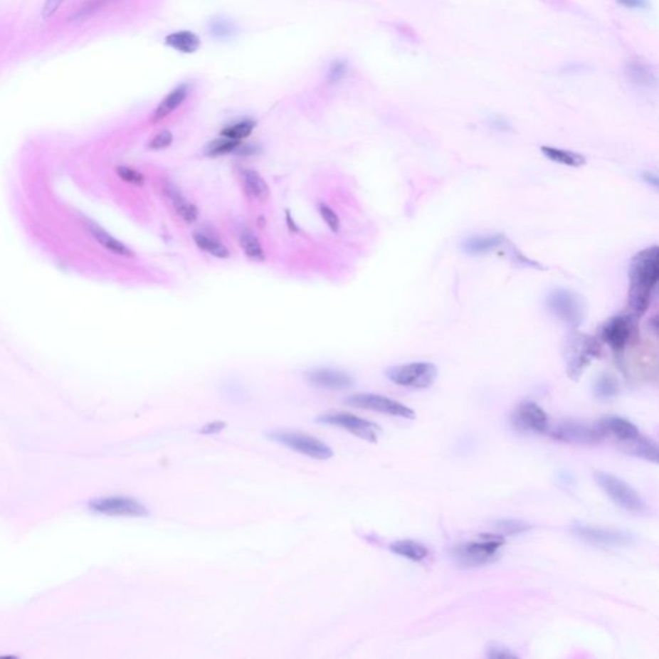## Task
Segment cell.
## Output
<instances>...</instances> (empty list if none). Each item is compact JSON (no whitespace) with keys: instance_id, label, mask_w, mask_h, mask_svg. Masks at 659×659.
I'll return each mask as SVG.
<instances>
[{"instance_id":"1","label":"cell","mask_w":659,"mask_h":659,"mask_svg":"<svg viewBox=\"0 0 659 659\" xmlns=\"http://www.w3.org/2000/svg\"><path fill=\"white\" fill-rule=\"evenodd\" d=\"M659 277L658 246L636 253L628 268V308L635 318L644 316L652 303Z\"/></svg>"},{"instance_id":"2","label":"cell","mask_w":659,"mask_h":659,"mask_svg":"<svg viewBox=\"0 0 659 659\" xmlns=\"http://www.w3.org/2000/svg\"><path fill=\"white\" fill-rule=\"evenodd\" d=\"M601 345L596 337L579 329H571L562 343V356L568 376L577 381L594 359L600 356Z\"/></svg>"},{"instance_id":"3","label":"cell","mask_w":659,"mask_h":659,"mask_svg":"<svg viewBox=\"0 0 659 659\" xmlns=\"http://www.w3.org/2000/svg\"><path fill=\"white\" fill-rule=\"evenodd\" d=\"M502 534H479L477 539L458 545L452 550L456 563L465 568H474L493 563L498 558V552L504 546Z\"/></svg>"},{"instance_id":"4","label":"cell","mask_w":659,"mask_h":659,"mask_svg":"<svg viewBox=\"0 0 659 659\" xmlns=\"http://www.w3.org/2000/svg\"><path fill=\"white\" fill-rule=\"evenodd\" d=\"M546 308L569 329H579L584 322L586 305L584 299L572 290L554 289L546 296Z\"/></svg>"},{"instance_id":"5","label":"cell","mask_w":659,"mask_h":659,"mask_svg":"<svg viewBox=\"0 0 659 659\" xmlns=\"http://www.w3.org/2000/svg\"><path fill=\"white\" fill-rule=\"evenodd\" d=\"M594 479L606 496L621 509L633 514H643L648 510L646 502L640 496L639 492L635 491L631 485H627L622 479L604 471H595Z\"/></svg>"},{"instance_id":"6","label":"cell","mask_w":659,"mask_h":659,"mask_svg":"<svg viewBox=\"0 0 659 659\" xmlns=\"http://www.w3.org/2000/svg\"><path fill=\"white\" fill-rule=\"evenodd\" d=\"M385 374L391 383L411 389H426L438 379L437 366L431 362L399 364L388 369Z\"/></svg>"},{"instance_id":"7","label":"cell","mask_w":659,"mask_h":659,"mask_svg":"<svg viewBox=\"0 0 659 659\" xmlns=\"http://www.w3.org/2000/svg\"><path fill=\"white\" fill-rule=\"evenodd\" d=\"M638 318L631 313H621L611 317L600 329V339L614 353H622L636 335Z\"/></svg>"},{"instance_id":"8","label":"cell","mask_w":659,"mask_h":659,"mask_svg":"<svg viewBox=\"0 0 659 659\" xmlns=\"http://www.w3.org/2000/svg\"><path fill=\"white\" fill-rule=\"evenodd\" d=\"M269 439L277 443L289 447L291 450L300 452L312 458L327 460L332 458V451L327 444L317 438L310 437L307 434L292 433V431H270L267 434Z\"/></svg>"},{"instance_id":"9","label":"cell","mask_w":659,"mask_h":659,"mask_svg":"<svg viewBox=\"0 0 659 659\" xmlns=\"http://www.w3.org/2000/svg\"><path fill=\"white\" fill-rule=\"evenodd\" d=\"M317 421L321 424L334 425V426L343 428L345 431L354 434L356 437L371 442V443H376L379 434L381 433V428L379 425L374 424L361 417L354 416L350 413H343V412L326 413V415L318 417Z\"/></svg>"},{"instance_id":"10","label":"cell","mask_w":659,"mask_h":659,"mask_svg":"<svg viewBox=\"0 0 659 659\" xmlns=\"http://www.w3.org/2000/svg\"><path fill=\"white\" fill-rule=\"evenodd\" d=\"M345 402L357 408L376 411V412L386 413L391 416L415 418V411L411 410L410 407L391 398L384 397L379 394H371V393L354 394V396L347 398Z\"/></svg>"},{"instance_id":"11","label":"cell","mask_w":659,"mask_h":659,"mask_svg":"<svg viewBox=\"0 0 659 659\" xmlns=\"http://www.w3.org/2000/svg\"><path fill=\"white\" fill-rule=\"evenodd\" d=\"M572 531L577 537L592 545L622 547L631 545L633 536L623 531H614L606 528H596L582 523H573Z\"/></svg>"},{"instance_id":"12","label":"cell","mask_w":659,"mask_h":659,"mask_svg":"<svg viewBox=\"0 0 659 659\" xmlns=\"http://www.w3.org/2000/svg\"><path fill=\"white\" fill-rule=\"evenodd\" d=\"M90 510L108 517H146V506L129 497L97 498L89 502Z\"/></svg>"},{"instance_id":"13","label":"cell","mask_w":659,"mask_h":659,"mask_svg":"<svg viewBox=\"0 0 659 659\" xmlns=\"http://www.w3.org/2000/svg\"><path fill=\"white\" fill-rule=\"evenodd\" d=\"M512 424L520 431H529L544 434L549 431V416L545 410L536 402L524 401L512 412Z\"/></svg>"},{"instance_id":"14","label":"cell","mask_w":659,"mask_h":659,"mask_svg":"<svg viewBox=\"0 0 659 659\" xmlns=\"http://www.w3.org/2000/svg\"><path fill=\"white\" fill-rule=\"evenodd\" d=\"M555 441L564 443L595 444L604 438L595 426H587L577 421H563L550 433Z\"/></svg>"},{"instance_id":"15","label":"cell","mask_w":659,"mask_h":659,"mask_svg":"<svg viewBox=\"0 0 659 659\" xmlns=\"http://www.w3.org/2000/svg\"><path fill=\"white\" fill-rule=\"evenodd\" d=\"M600 436L603 438H616L619 442L631 443L635 439L640 437V431L636 425L631 421L626 420L623 417L608 416L599 420L595 425Z\"/></svg>"},{"instance_id":"16","label":"cell","mask_w":659,"mask_h":659,"mask_svg":"<svg viewBox=\"0 0 659 659\" xmlns=\"http://www.w3.org/2000/svg\"><path fill=\"white\" fill-rule=\"evenodd\" d=\"M307 379L312 385L330 391H343L350 388L354 380L348 372L332 369H318L307 374Z\"/></svg>"},{"instance_id":"17","label":"cell","mask_w":659,"mask_h":659,"mask_svg":"<svg viewBox=\"0 0 659 659\" xmlns=\"http://www.w3.org/2000/svg\"><path fill=\"white\" fill-rule=\"evenodd\" d=\"M189 95V83H182L179 85L169 92L168 95H165V98L162 100L159 106L156 107L154 114L151 116V122L156 124V122H160L168 117L169 115L173 114L175 110L178 107H181L184 101L187 100V97Z\"/></svg>"},{"instance_id":"18","label":"cell","mask_w":659,"mask_h":659,"mask_svg":"<svg viewBox=\"0 0 659 659\" xmlns=\"http://www.w3.org/2000/svg\"><path fill=\"white\" fill-rule=\"evenodd\" d=\"M509 240L502 235L474 236L463 243V250L469 255H485L497 251Z\"/></svg>"},{"instance_id":"19","label":"cell","mask_w":659,"mask_h":659,"mask_svg":"<svg viewBox=\"0 0 659 659\" xmlns=\"http://www.w3.org/2000/svg\"><path fill=\"white\" fill-rule=\"evenodd\" d=\"M85 227H87L88 233L92 236L103 249L107 250L115 255L133 256V251L129 249L127 245H124L122 241L115 238L114 236L110 235L106 229L102 228L101 226L88 221L85 223Z\"/></svg>"},{"instance_id":"20","label":"cell","mask_w":659,"mask_h":659,"mask_svg":"<svg viewBox=\"0 0 659 659\" xmlns=\"http://www.w3.org/2000/svg\"><path fill=\"white\" fill-rule=\"evenodd\" d=\"M165 44L179 53L191 54L200 49L201 41L195 33L189 30H181L167 35Z\"/></svg>"},{"instance_id":"21","label":"cell","mask_w":659,"mask_h":659,"mask_svg":"<svg viewBox=\"0 0 659 659\" xmlns=\"http://www.w3.org/2000/svg\"><path fill=\"white\" fill-rule=\"evenodd\" d=\"M165 194H167L169 200L172 202L175 213L178 214L181 219H183L186 223L195 222L197 216H199V210L194 204H191L183 197L182 194L179 192V189H175L173 184H168L165 187Z\"/></svg>"},{"instance_id":"22","label":"cell","mask_w":659,"mask_h":659,"mask_svg":"<svg viewBox=\"0 0 659 659\" xmlns=\"http://www.w3.org/2000/svg\"><path fill=\"white\" fill-rule=\"evenodd\" d=\"M243 184L245 192L259 201H264L269 195V187L262 175L253 169H245L243 172Z\"/></svg>"},{"instance_id":"23","label":"cell","mask_w":659,"mask_h":659,"mask_svg":"<svg viewBox=\"0 0 659 659\" xmlns=\"http://www.w3.org/2000/svg\"><path fill=\"white\" fill-rule=\"evenodd\" d=\"M541 152L547 157L550 162H558L565 167L571 168H581L586 164L585 156L573 152L569 149H563V148L550 147V146H542Z\"/></svg>"},{"instance_id":"24","label":"cell","mask_w":659,"mask_h":659,"mask_svg":"<svg viewBox=\"0 0 659 659\" xmlns=\"http://www.w3.org/2000/svg\"><path fill=\"white\" fill-rule=\"evenodd\" d=\"M626 75L638 87L650 88L655 84V75L652 68L643 62H628L626 66Z\"/></svg>"},{"instance_id":"25","label":"cell","mask_w":659,"mask_h":659,"mask_svg":"<svg viewBox=\"0 0 659 659\" xmlns=\"http://www.w3.org/2000/svg\"><path fill=\"white\" fill-rule=\"evenodd\" d=\"M391 552L399 557L408 559L411 562H423L428 557V549L423 544L412 541V539H402L393 542L391 545Z\"/></svg>"},{"instance_id":"26","label":"cell","mask_w":659,"mask_h":659,"mask_svg":"<svg viewBox=\"0 0 659 659\" xmlns=\"http://www.w3.org/2000/svg\"><path fill=\"white\" fill-rule=\"evenodd\" d=\"M208 33L210 36L218 41H227L235 38L238 33V27L235 22L224 17H214L208 22Z\"/></svg>"},{"instance_id":"27","label":"cell","mask_w":659,"mask_h":659,"mask_svg":"<svg viewBox=\"0 0 659 659\" xmlns=\"http://www.w3.org/2000/svg\"><path fill=\"white\" fill-rule=\"evenodd\" d=\"M594 394L599 399H612L619 394V383L611 374H603L594 383Z\"/></svg>"},{"instance_id":"28","label":"cell","mask_w":659,"mask_h":659,"mask_svg":"<svg viewBox=\"0 0 659 659\" xmlns=\"http://www.w3.org/2000/svg\"><path fill=\"white\" fill-rule=\"evenodd\" d=\"M631 446L630 448V452L638 456V458H644L646 461H650L653 464H657L658 463V450H657V444L652 439H648V438L641 437L640 436L638 439H635L631 443H628Z\"/></svg>"},{"instance_id":"29","label":"cell","mask_w":659,"mask_h":659,"mask_svg":"<svg viewBox=\"0 0 659 659\" xmlns=\"http://www.w3.org/2000/svg\"><path fill=\"white\" fill-rule=\"evenodd\" d=\"M194 241L199 246V249L206 251L210 255L221 258V259L229 256V250L214 237H210V236L204 235V233H195L194 235Z\"/></svg>"},{"instance_id":"30","label":"cell","mask_w":659,"mask_h":659,"mask_svg":"<svg viewBox=\"0 0 659 659\" xmlns=\"http://www.w3.org/2000/svg\"><path fill=\"white\" fill-rule=\"evenodd\" d=\"M240 245L243 248V253L246 254V256H249L251 260L262 262L264 259V250H263L262 245L259 243L258 237L253 232H250L249 229H243L240 233Z\"/></svg>"},{"instance_id":"31","label":"cell","mask_w":659,"mask_h":659,"mask_svg":"<svg viewBox=\"0 0 659 659\" xmlns=\"http://www.w3.org/2000/svg\"><path fill=\"white\" fill-rule=\"evenodd\" d=\"M256 122L253 119H243L241 122H235L232 125H228L223 129L221 132L222 137L235 139V141H241L243 138H248L253 130L255 129Z\"/></svg>"},{"instance_id":"32","label":"cell","mask_w":659,"mask_h":659,"mask_svg":"<svg viewBox=\"0 0 659 659\" xmlns=\"http://www.w3.org/2000/svg\"><path fill=\"white\" fill-rule=\"evenodd\" d=\"M241 146L240 141L229 139V138H218L214 141L209 142L205 147V155L210 157H216V156L227 155L231 152H236L237 148Z\"/></svg>"},{"instance_id":"33","label":"cell","mask_w":659,"mask_h":659,"mask_svg":"<svg viewBox=\"0 0 659 659\" xmlns=\"http://www.w3.org/2000/svg\"><path fill=\"white\" fill-rule=\"evenodd\" d=\"M115 1H119V0H88L87 3L75 14L74 21L75 22H84V21L89 20L90 17L101 12L103 8L107 7Z\"/></svg>"},{"instance_id":"34","label":"cell","mask_w":659,"mask_h":659,"mask_svg":"<svg viewBox=\"0 0 659 659\" xmlns=\"http://www.w3.org/2000/svg\"><path fill=\"white\" fill-rule=\"evenodd\" d=\"M496 528L497 531L502 534V536H514V534H520V533H524V532H528L532 528V525L529 523H527L524 520H520V519H501L496 522Z\"/></svg>"},{"instance_id":"35","label":"cell","mask_w":659,"mask_h":659,"mask_svg":"<svg viewBox=\"0 0 659 659\" xmlns=\"http://www.w3.org/2000/svg\"><path fill=\"white\" fill-rule=\"evenodd\" d=\"M348 71V63L343 60H335L331 62L329 71H327V81L329 84H337L340 80H343L344 76Z\"/></svg>"},{"instance_id":"36","label":"cell","mask_w":659,"mask_h":659,"mask_svg":"<svg viewBox=\"0 0 659 659\" xmlns=\"http://www.w3.org/2000/svg\"><path fill=\"white\" fill-rule=\"evenodd\" d=\"M116 173L122 178L124 182L130 183V184L142 186L144 182L143 175L139 172H137L135 169L129 168V167H119V168L116 169Z\"/></svg>"},{"instance_id":"37","label":"cell","mask_w":659,"mask_h":659,"mask_svg":"<svg viewBox=\"0 0 659 659\" xmlns=\"http://www.w3.org/2000/svg\"><path fill=\"white\" fill-rule=\"evenodd\" d=\"M318 210H320V214L322 216L325 223L329 226V228L332 232H337L340 228V219H339L337 213L327 205H325V204H321Z\"/></svg>"},{"instance_id":"38","label":"cell","mask_w":659,"mask_h":659,"mask_svg":"<svg viewBox=\"0 0 659 659\" xmlns=\"http://www.w3.org/2000/svg\"><path fill=\"white\" fill-rule=\"evenodd\" d=\"M172 142H173V135L169 130H162L151 139V142L148 143V148L152 151H159V149L169 147Z\"/></svg>"},{"instance_id":"39","label":"cell","mask_w":659,"mask_h":659,"mask_svg":"<svg viewBox=\"0 0 659 659\" xmlns=\"http://www.w3.org/2000/svg\"><path fill=\"white\" fill-rule=\"evenodd\" d=\"M487 657L488 658H515L517 655L510 652V649L501 645H491L487 648Z\"/></svg>"},{"instance_id":"40","label":"cell","mask_w":659,"mask_h":659,"mask_svg":"<svg viewBox=\"0 0 659 659\" xmlns=\"http://www.w3.org/2000/svg\"><path fill=\"white\" fill-rule=\"evenodd\" d=\"M63 1H65V0H46V4H44L43 11H41L43 19H44V20L52 19L54 14H57V11L60 9L62 4H63Z\"/></svg>"},{"instance_id":"41","label":"cell","mask_w":659,"mask_h":659,"mask_svg":"<svg viewBox=\"0 0 659 659\" xmlns=\"http://www.w3.org/2000/svg\"><path fill=\"white\" fill-rule=\"evenodd\" d=\"M226 428V423H222V421H214V423H210V424L205 425L202 428V434H216L219 431H223Z\"/></svg>"},{"instance_id":"42","label":"cell","mask_w":659,"mask_h":659,"mask_svg":"<svg viewBox=\"0 0 659 659\" xmlns=\"http://www.w3.org/2000/svg\"><path fill=\"white\" fill-rule=\"evenodd\" d=\"M619 4H622L626 8H646L648 1L646 0H617Z\"/></svg>"},{"instance_id":"43","label":"cell","mask_w":659,"mask_h":659,"mask_svg":"<svg viewBox=\"0 0 659 659\" xmlns=\"http://www.w3.org/2000/svg\"><path fill=\"white\" fill-rule=\"evenodd\" d=\"M644 179H645L646 182L653 183L654 187H657V184H658V178H657L655 175L652 174V173H645Z\"/></svg>"}]
</instances>
